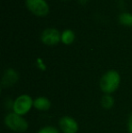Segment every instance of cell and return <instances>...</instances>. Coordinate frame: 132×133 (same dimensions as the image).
Returning <instances> with one entry per match:
<instances>
[{"label": "cell", "instance_id": "cell-3", "mask_svg": "<svg viewBox=\"0 0 132 133\" xmlns=\"http://www.w3.org/2000/svg\"><path fill=\"white\" fill-rule=\"evenodd\" d=\"M33 106V101L31 96L27 94H22L16 99L13 104L14 112L18 115H25L30 111L31 108Z\"/></svg>", "mask_w": 132, "mask_h": 133}, {"label": "cell", "instance_id": "cell-7", "mask_svg": "<svg viewBox=\"0 0 132 133\" xmlns=\"http://www.w3.org/2000/svg\"><path fill=\"white\" fill-rule=\"evenodd\" d=\"M18 79H19V75L14 69H7L5 70L2 78V85L4 87H10L16 83Z\"/></svg>", "mask_w": 132, "mask_h": 133}, {"label": "cell", "instance_id": "cell-14", "mask_svg": "<svg viewBox=\"0 0 132 133\" xmlns=\"http://www.w3.org/2000/svg\"><path fill=\"white\" fill-rule=\"evenodd\" d=\"M128 131L129 133H132V114H130L128 119Z\"/></svg>", "mask_w": 132, "mask_h": 133}, {"label": "cell", "instance_id": "cell-6", "mask_svg": "<svg viewBox=\"0 0 132 133\" xmlns=\"http://www.w3.org/2000/svg\"><path fill=\"white\" fill-rule=\"evenodd\" d=\"M60 129L64 133H77L79 125L73 118L70 116H64L59 121Z\"/></svg>", "mask_w": 132, "mask_h": 133}, {"label": "cell", "instance_id": "cell-9", "mask_svg": "<svg viewBox=\"0 0 132 133\" xmlns=\"http://www.w3.org/2000/svg\"><path fill=\"white\" fill-rule=\"evenodd\" d=\"M74 39H75L74 32L70 29H67L65 31H64L62 33V35H61V41L64 44H66V45L72 44L74 42Z\"/></svg>", "mask_w": 132, "mask_h": 133}, {"label": "cell", "instance_id": "cell-5", "mask_svg": "<svg viewBox=\"0 0 132 133\" xmlns=\"http://www.w3.org/2000/svg\"><path fill=\"white\" fill-rule=\"evenodd\" d=\"M60 32L55 28H47L41 35V40L46 45H55L61 41Z\"/></svg>", "mask_w": 132, "mask_h": 133}, {"label": "cell", "instance_id": "cell-12", "mask_svg": "<svg viewBox=\"0 0 132 133\" xmlns=\"http://www.w3.org/2000/svg\"><path fill=\"white\" fill-rule=\"evenodd\" d=\"M38 133H59L58 130L54 127L52 126H46L42 128L40 130L38 131Z\"/></svg>", "mask_w": 132, "mask_h": 133}, {"label": "cell", "instance_id": "cell-15", "mask_svg": "<svg viewBox=\"0 0 132 133\" xmlns=\"http://www.w3.org/2000/svg\"><path fill=\"white\" fill-rule=\"evenodd\" d=\"M79 1L80 4H81V5H85V4L88 2V0H78Z\"/></svg>", "mask_w": 132, "mask_h": 133}, {"label": "cell", "instance_id": "cell-10", "mask_svg": "<svg viewBox=\"0 0 132 133\" xmlns=\"http://www.w3.org/2000/svg\"><path fill=\"white\" fill-rule=\"evenodd\" d=\"M119 22L120 25L132 27V14L130 13H122L119 16Z\"/></svg>", "mask_w": 132, "mask_h": 133}, {"label": "cell", "instance_id": "cell-1", "mask_svg": "<svg viewBox=\"0 0 132 133\" xmlns=\"http://www.w3.org/2000/svg\"><path fill=\"white\" fill-rule=\"evenodd\" d=\"M120 83V75L117 71L109 70L103 74L100 81V90L106 94H110L118 90Z\"/></svg>", "mask_w": 132, "mask_h": 133}, {"label": "cell", "instance_id": "cell-2", "mask_svg": "<svg viewBox=\"0 0 132 133\" xmlns=\"http://www.w3.org/2000/svg\"><path fill=\"white\" fill-rule=\"evenodd\" d=\"M5 124L7 128L16 132H25L28 129V122L21 115L12 112L5 116Z\"/></svg>", "mask_w": 132, "mask_h": 133}, {"label": "cell", "instance_id": "cell-4", "mask_svg": "<svg viewBox=\"0 0 132 133\" xmlns=\"http://www.w3.org/2000/svg\"><path fill=\"white\" fill-rule=\"evenodd\" d=\"M25 5L34 16H45L49 14L50 8L45 0H25Z\"/></svg>", "mask_w": 132, "mask_h": 133}, {"label": "cell", "instance_id": "cell-11", "mask_svg": "<svg viewBox=\"0 0 132 133\" xmlns=\"http://www.w3.org/2000/svg\"><path fill=\"white\" fill-rule=\"evenodd\" d=\"M100 104L105 110H109L114 105V98L109 94H105L100 100Z\"/></svg>", "mask_w": 132, "mask_h": 133}, {"label": "cell", "instance_id": "cell-8", "mask_svg": "<svg viewBox=\"0 0 132 133\" xmlns=\"http://www.w3.org/2000/svg\"><path fill=\"white\" fill-rule=\"evenodd\" d=\"M33 107L39 110H48L51 107V102L45 97H38L33 101Z\"/></svg>", "mask_w": 132, "mask_h": 133}, {"label": "cell", "instance_id": "cell-13", "mask_svg": "<svg viewBox=\"0 0 132 133\" xmlns=\"http://www.w3.org/2000/svg\"><path fill=\"white\" fill-rule=\"evenodd\" d=\"M36 63H37V66H38L39 68L41 69V70H44V71L46 69L45 65H44V62L42 61V59H41V58H38V59L36 60Z\"/></svg>", "mask_w": 132, "mask_h": 133}, {"label": "cell", "instance_id": "cell-16", "mask_svg": "<svg viewBox=\"0 0 132 133\" xmlns=\"http://www.w3.org/2000/svg\"><path fill=\"white\" fill-rule=\"evenodd\" d=\"M62 1H69V0H62Z\"/></svg>", "mask_w": 132, "mask_h": 133}]
</instances>
